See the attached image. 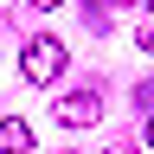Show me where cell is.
<instances>
[{"label": "cell", "instance_id": "cell-1", "mask_svg": "<svg viewBox=\"0 0 154 154\" xmlns=\"http://www.w3.org/2000/svg\"><path fill=\"white\" fill-rule=\"evenodd\" d=\"M19 77H26V84H58V77H64V38L32 32L26 45H19Z\"/></svg>", "mask_w": 154, "mask_h": 154}, {"label": "cell", "instance_id": "cell-2", "mask_svg": "<svg viewBox=\"0 0 154 154\" xmlns=\"http://www.w3.org/2000/svg\"><path fill=\"white\" fill-rule=\"evenodd\" d=\"M58 122H64V128H96V122H103V96H96V90L58 96Z\"/></svg>", "mask_w": 154, "mask_h": 154}, {"label": "cell", "instance_id": "cell-3", "mask_svg": "<svg viewBox=\"0 0 154 154\" xmlns=\"http://www.w3.org/2000/svg\"><path fill=\"white\" fill-rule=\"evenodd\" d=\"M38 141H32V128L19 122V116H7V122H0V154H32Z\"/></svg>", "mask_w": 154, "mask_h": 154}, {"label": "cell", "instance_id": "cell-4", "mask_svg": "<svg viewBox=\"0 0 154 154\" xmlns=\"http://www.w3.org/2000/svg\"><path fill=\"white\" fill-rule=\"evenodd\" d=\"M135 103H141V109H154V77H148L141 90H135Z\"/></svg>", "mask_w": 154, "mask_h": 154}, {"label": "cell", "instance_id": "cell-5", "mask_svg": "<svg viewBox=\"0 0 154 154\" xmlns=\"http://www.w3.org/2000/svg\"><path fill=\"white\" fill-rule=\"evenodd\" d=\"M135 45H141V51L154 58V26H141V32H135Z\"/></svg>", "mask_w": 154, "mask_h": 154}, {"label": "cell", "instance_id": "cell-6", "mask_svg": "<svg viewBox=\"0 0 154 154\" xmlns=\"http://www.w3.org/2000/svg\"><path fill=\"white\" fill-rule=\"evenodd\" d=\"M103 7H128V0H90V13H96V19H103Z\"/></svg>", "mask_w": 154, "mask_h": 154}, {"label": "cell", "instance_id": "cell-7", "mask_svg": "<svg viewBox=\"0 0 154 154\" xmlns=\"http://www.w3.org/2000/svg\"><path fill=\"white\" fill-rule=\"evenodd\" d=\"M32 7H38V13H51V7H58V0H32Z\"/></svg>", "mask_w": 154, "mask_h": 154}, {"label": "cell", "instance_id": "cell-8", "mask_svg": "<svg viewBox=\"0 0 154 154\" xmlns=\"http://www.w3.org/2000/svg\"><path fill=\"white\" fill-rule=\"evenodd\" d=\"M141 141H148V148H154V122H148V135H141Z\"/></svg>", "mask_w": 154, "mask_h": 154}, {"label": "cell", "instance_id": "cell-9", "mask_svg": "<svg viewBox=\"0 0 154 154\" xmlns=\"http://www.w3.org/2000/svg\"><path fill=\"white\" fill-rule=\"evenodd\" d=\"M148 7H154V0H148Z\"/></svg>", "mask_w": 154, "mask_h": 154}]
</instances>
